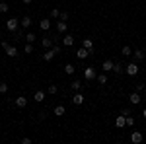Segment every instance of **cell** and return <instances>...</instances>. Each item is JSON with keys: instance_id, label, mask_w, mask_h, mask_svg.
Segmentation results:
<instances>
[{"instance_id": "d6986e66", "label": "cell", "mask_w": 146, "mask_h": 144, "mask_svg": "<svg viewBox=\"0 0 146 144\" xmlns=\"http://www.w3.org/2000/svg\"><path fill=\"white\" fill-rule=\"evenodd\" d=\"M113 72H115V74H123V72H125V66L121 64V62H115V66H113Z\"/></svg>"}, {"instance_id": "6da1fadb", "label": "cell", "mask_w": 146, "mask_h": 144, "mask_svg": "<svg viewBox=\"0 0 146 144\" xmlns=\"http://www.w3.org/2000/svg\"><path fill=\"white\" fill-rule=\"evenodd\" d=\"M2 49L6 51V55L10 56V58H16V56L20 55V51H18L16 47H12V45L8 43V41H2Z\"/></svg>"}, {"instance_id": "d590c367", "label": "cell", "mask_w": 146, "mask_h": 144, "mask_svg": "<svg viewBox=\"0 0 146 144\" xmlns=\"http://www.w3.org/2000/svg\"><path fill=\"white\" fill-rule=\"evenodd\" d=\"M136 92H144V84H136Z\"/></svg>"}, {"instance_id": "ba28073f", "label": "cell", "mask_w": 146, "mask_h": 144, "mask_svg": "<svg viewBox=\"0 0 146 144\" xmlns=\"http://www.w3.org/2000/svg\"><path fill=\"white\" fill-rule=\"evenodd\" d=\"M115 127H117V129H125V127H127V117H125L123 113L115 119Z\"/></svg>"}, {"instance_id": "4fadbf2b", "label": "cell", "mask_w": 146, "mask_h": 144, "mask_svg": "<svg viewBox=\"0 0 146 144\" xmlns=\"http://www.w3.org/2000/svg\"><path fill=\"white\" fill-rule=\"evenodd\" d=\"M133 56H135L136 60H144V58H146V53L142 51V49H136V51H133Z\"/></svg>"}, {"instance_id": "52a82bcc", "label": "cell", "mask_w": 146, "mask_h": 144, "mask_svg": "<svg viewBox=\"0 0 146 144\" xmlns=\"http://www.w3.org/2000/svg\"><path fill=\"white\" fill-rule=\"evenodd\" d=\"M90 56V51L86 49V47H80L78 51H76V58H80V60H84V58H88Z\"/></svg>"}, {"instance_id": "8d00e7d4", "label": "cell", "mask_w": 146, "mask_h": 144, "mask_svg": "<svg viewBox=\"0 0 146 144\" xmlns=\"http://www.w3.org/2000/svg\"><path fill=\"white\" fill-rule=\"evenodd\" d=\"M23 4H31V2H33V0H22Z\"/></svg>"}, {"instance_id": "ab89813d", "label": "cell", "mask_w": 146, "mask_h": 144, "mask_svg": "<svg viewBox=\"0 0 146 144\" xmlns=\"http://www.w3.org/2000/svg\"><path fill=\"white\" fill-rule=\"evenodd\" d=\"M0 2H2V0H0Z\"/></svg>"}, {"instance_id": "836d02e7", "label": "cell", "mask_w": 146, "mask_h": 144, "mask_svg": "<svg viewBox=\"0 0 146 144\" xmlns=\"http://www.w3.org/2000/svg\"><path fill=\"white\" fill-rule=\"evenodd\" d=\"M58 20H62V22H66V20H68V14H66V12H60V16H58Z\"/></svg>"}, {"instance_id": "7c38bea8", "label": "cell", "mask_w": 146, "mask_h": 144, "mask_svg": "<svg viewBox=\"0 0 146 144\" xmlns=\"http://www.w3.org/2000/svg\"><path fill=\"white\" fill-rule=\"evenodd\" d=\"M129 100H131V103H133V105H138V103H140V96H138V92H133V94H131V96H129Z\"/></svg>"}, {"instance_id": "e575fe53", "label": "cell", "mask_w": 146, "mask_h": 144, "mask_svg": "<svg viewBox=\"0 0 146 144\" xmlns=\"http://www.w3.org/2000/svg\"><path fill=\"white\" fill-rule=\"evenodd\" d=\"M22 144H31V138H27V136H23V138H22Z\"/></svg>"}, {"instance_id": "8992f818", "label": "cell", "mask_w": 146, "mask_h": 144, "mask_svg": "<svg viewBox=\"0 0 146 144\" xmlns=\"http://www.w3.org/2000/svg\"><path fill=\"white\" fill-rule=\"evenodd\" d=\"M84 78H86V80H94V78H98V72H96V68H94V66L86 68V70H84Z\"/></svg>"}, {"instance_id": "5b68a950", "label": "cell", "mask_w": 146, "mask_h": 144, "mask_svg": "<svg viewBox=\"0 0 146 144\" xmlns=\"http://www.w3.org/2000/svg\"><path fill=\"white\" fill-rule=\"evenodd\" d=\"M142 138H144V136H142L140 131H133V133H131V142H133V144H140V142H142Z\"/></svg>"}, {"instance_id": "2e32d148", "label": "cell", "mask_w": 146, "mask_h": 144, "mask_svg": "<svg viewBox=\"0 0 146 144\" xmlns=\"http://www.w3.org/2000/svg\"><path fill=\"white\" fill-rule=\"evenodd\" d=\"M72 101H74V105H82V103H84V96H82V94H74V98H72Z\"/></svg>"}, {"instance_id": "cb8c5ba5", "label": "cell", "mask_w": 146, "mask_h": 144, "mask_svg": "<svg viewBox=\"0 0 146 144\" xmlns=\"http://www.w3.org/2000/svg\"><path fill=\"white\" fill-rule=\"evenodd\" d=\"M121 55H123V56H131V55H133V51H131L129 45H125L123 49H121Z\"/></svg>"}, {"instance_id": "f546056e", "label": "cell", "mask_w": 146, "mask_h": 144, "mask_svg": "<svg viewBox=\"0 0 146 144\" xmlns=\"http://www.w3.org/2000/svg\"><path fill=\"white\" fill-rule=\"evenodd\" d=\"M58 16H60V10H58V8H53V10H51V18L55 20V18H58Z\"/></svg>"}, {"instance_id": "9a60e30c", "label": "cell", "mask_w": 146, "mask_h": 144, "mask_svg": "<svg viewBox=\"0 0 146 144\" xmlns=\"http://www.w3.org/2000/svg\"><path fill=\"white\" fill-rule=\"evenodd\" d=\"M39 27H41L43 31H47V29L51 27V20H49V18H45V20H41V22H39Z\"/></svg>"}, {"instance_id": "4316f807", "label": "cell", "mask_w": 146, "mask_h": 144, "mask_svg": "<svg viewBox=\"0 0 146 144\" xmlns=\"http://www.w3.org/2000/svg\"><path fill=\"white\" fill-rule=\"evenodd\" d=\"M8 10H10V6L6 4V0H2V2H0V12H2V14H6Z\"/></svg>"}, {"instance_id": "5bb4252c", "label": "cell", "mask_w": 146, "mask_h": 144, "mask_svg": "<svg viewBox=\"0 0 146 144\" xmlns=\"http://www.w3.org/2000/svg\"><path fill=\"white\" fill-rule=\"evenodd\" d=\"M62 45H64V47H72V45H74V37H72V35H64V37H62Z\"/></svg>"}, {"instance_id": "30bf717a", "label": "cell", "mask_w": 146, "mask_h": 144, "mask_svg": "<svg viewBox=\"0 0 146 144\" xmlns=\"http://www.w3.org/2000/svg\"><path fill=\"white\" fill-rule=\"evenodd\" d=\"M66 29H68V23L66 22H62V20L56 22V31H58V33H66Z\"/></svg>"}, {"instance_id": "9c48e42d", "label": "cell", "mask_w": 146, "mask_h": 144, "mask_svg": "<svg viewBox=\"0 0 146 144\" xmlns=\"http://www.w3.org/2000/svg\"><path fill=\"white\" fill-rule=\"evenodd\" d=\"M113 66H115V62L107 58V60H103V64H101V70H103V72H113Z\"/></svg>"}, {"instance_id": "4dcf8cb0", "label": "cell", "mask_w": 146, "mask_h": 144, "mask_svg": "<svg viewBox=\"0 0 146 144\" xmlns=\"http://www.w3.org/2000/svg\"><path fill=\"white\" fill-rule=\"evenodd\" d=\"M98 82L100 84H107V76L105 74H98Z\"/></svg>"}, {"instance_id": "277c9868", "label": "cell", "mask_w": 146, "mask_h": 144, "mask_svg": "<svg viewBox=\"0 0 146 144\" xmlns=\"http://www.w3.org/2000/svg\"><path fill=\"white\" fill-rule=\"evenodd\" d=\"M125 72H127L129 76H136V74H138V64H136V62H129V64L125 66Z\"/></svg>"}, {"instance_id": "ffe728a7", "label": "cell", "mask_w": 146, "mask_h": 144, "mask_svg": "<svg viewBox=\"0 0 146 144\" xmlns=\"http://www.w3.org/2000/svg\"><path fill=\"white\" fill-rule=\"evenodd\" d=\"M64 111H66V109H64V105H56L53 113H55L56 117H62V115H64Z\"/></svg>"}, {"instance_id": "8fae6325", "label": "cell", "mask_w": 146, "mask_h": 144, "mask_svg": "<svg viewBox=\"0 0 146 144\" xmlns=\"http://www.w3.org/2000/svg\"><path fill=\"white\" fill-rule=\"evenodd\" d=\"M14 103H16V107H20V109H22V107H25V105H27V100H25L23 96H18V98L14 100Z\"/></svg>"}, {"instance_id": "d4e9b609", "label": "cell", "mask_w": 146, "mask_h": 144, "mask_svg": "<svg viewBox=\"0 0 146 144\" xmlns=\"http://www.w3.org/2000/svg\"><path fill=\"white\" fill-rule=\"evenodd\" d=\"M74 70H76V66H74V64H70V62H68V64H64V72H66V74H74Z\"/></svg>"}, {"instance_id": "1f68e13d", "label": "cell", "mask_w": 146, "mask_h": 144, "mask_svg": "<svg viewBox=\"0 0 146 144\" xmlns=\"http://www.w3.org/2000/svg\"><path fill=\"white\" fill-rule=\"evenodd\" d=\"M127 127H135V119H133V115H127Z\"/></svg>"}, {"instance_id": "83f0119b", "label": "cell", "mask_w": 146, "mask_h": 144, "mask_svg": "<svg viewBox=\"0 0 146 144\" xmlns=\"http://www.w3.org/2000/svg\"><path fill=\"white\" fill-rule=\"evenodd\" d=\"M35 39H37V35H35V33H31V31H29V33L25 35V41H27V43H33Z\"/></svg>"}, {"instance_id": "f1b7e54d", "label": "cell", "mask_w": 146, "mask_h": 144, "mask_svg": "<svg viewBox=\"0 0 146 144\" xmlns=\"http://www.w3.org/2000/svg\"><path fill=\"white\" fill-rule=\"evenodd\" d=\"M47 92H49V94H51V96H55L56 92H58V88H56L55 84H51V86H49V88H47Z\"/></svg>"}, {"instance_id": "f35d334b", "label": "cell", "mask_w": 146, "mask_h": 144, "mask_svg": "<svg viewBox=\"0 0 146 144\" xmlns=\"http://www.w3.org/2000/svg\"><path fill=\"white\" fill-rule=\"evenodd\" d=\"M144 101H146V96H144Z\"/></svg>"}, {"instance_id": "484cf974", "label": "cell", "mask_w": 146, "mask_h": 144, "mask_svg": "<svg viewBox=\"0 0 146 144\" xmlns=\"http://www.w3.org/2000/svg\"><path fill=\"white\" fill-rule=\"evenodd\" d=\"M23 53H25V55H31V53H33V43L25 45V47H23Z\"/></svg>"}, {"instance_id": "7402d4cb", "label": "cell", "mask_w": 146, "mask_h": 144, "mask_svg": "<svg viewBox=\"0 0 146 144\" xmlns=\"http://www.w3.org/2000/svg\"><path fill=\"white\" fill-rule=\"evenodd\" d=\"M82 47H86V49H88V51H94V41H92V39H84V43H82Z\"/></svg>"}, {"instance_id": "e0dca14e", "label": "cell", "mask_w": 146, "mask_h": 144, "mask_svg": "<svg viewBox=\"0 0 146 144\" xmlns=\"http://www.w3.org/2000/svg\"><path fill=\"white\" fill-rule=\"evenodd\" d=\"M33 100L37 101V103H39V101H43V100H45V92H41V90H37V92L33 94Z\"/></svg>"}, {"instance_id": "d6a6232c", "label": "cell", "mask_w": 146, "mask_h": 144, "mask_svg": "<svg viewBox=\"0 0 146 144\" xmlns=\"http://www.w3.org/2000/svg\"><path fill=\"white\" fill-rule=\"evenodd\" d=\"M0 94H8V84H6V82L0 84Z\"/></svg>"}, {"instance_id": "74e56055", "label": "cell", "mask_w": 146, "mask_h": 144, "mask_svg": "<svg viewBox=\"0 0 146 144\" xmlns=\"http://www.w3.org/2000/svg\"><path fill=\"white\" fill-rule=\"evenodd\" d=\"M142 117H144V119H146V107H144V111H142Z\"/></svg>"}, {"instance_id": "ac0fdd59", "label": "cell", "mask_w": 146, "mask_h": 144, "mask_svg": "<svg viewBox=\"0 0 146 144\" xmlns=\"http://www.w3.org/2000/svg\"><path fill=\"white\" fill-rule=\"evenodd\" d=\"M53 41H55V39H51V37H43L41 45H43L45 49H51V47H53Z\"/></svg>"}, {"instance_id": "44dd1931", "label": "cell", "mask_w": 146, "mask_h": 144, "mask_svg": "<svg viewBox=\"0 0 146 144\" xmlns=\"http://www.w3.org/2000/svg\"><path fill=\"white\" fill-rule=\"evenodd\" d=\"M70 88L74 90V92H80V90H82V80H74V82L70 84Z\"/></svg>"}, {"instance_id": "3957f363", "label": "cell", "mask_w": 146, "mask_h": 144, "mask_svg": "<svg viewBox=\"0 0 146 144\" xmlns=\"http://www.w3.org/2000/svg\"><path fill=\"white\" fill-rule=\"evenodd\" d=\"M18 27H20V20H18V18H10V20L6 22V29H8V31H12V33H14Z\"/></svg>"}, {"instance_id": "7a4b0ae2", "label": "cell", "mask_w": 146, "mask_h": 144, "mask_svg": "<svg viewBox=\"0 0 146 144\" xmlns=\"http://www.w3.org/2000/svg\"><path fill=\"white\" fill-rule=\"evenodd\" d=\"M58 53H60V47H56V45H53V47H51V49L47 51L45 55H43V60H47V62H49V60H53V58H55V56L58 55Z\"/></svg>"}, {"instance_id": "603a6c76", "label": "cell", "mask_w": 146, "mask_h": 144, "mask_svg": "<svg viewBox=\"0 0 146 144\" xmlns=\"http://www.w3.org/2000/svg\"><path fill=\"white\" fill-rule=\"evenodd\" d=\"M20 23H22V27H29V25H31V18H29V16H23Z\"/></svg>"}]
</instances>
